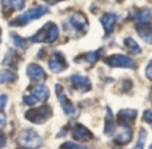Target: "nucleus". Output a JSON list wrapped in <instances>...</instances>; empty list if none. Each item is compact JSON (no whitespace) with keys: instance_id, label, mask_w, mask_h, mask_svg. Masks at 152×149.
Returning <instances> with one entry per match:
<instances>
[{"instance_id":"obj_27","label":"nucleus","mask_w":152,"mask_h":149,"mask_svg":"<svg viewBox=\"0 0 152 149\" xmlns=\"http://www.w3.org/2000/svg\"><path fill=\"white\" fill-rule=\"evenodd\" d=\"M61 149H87L84 147H80V145H76L74 142H64L61 145Z\"/></svg>"},{"instance_id":"obj_25","label":"nucleus","mask_w":152,"mask_h":149,"mask_svg":"<svg viewBox=\"0 0 152 149\" xmlns=\"http://www.w3.org/2000/svg\"><path fill=\"white\" fill-rule=\"evenodd\" d=\"M145 137H147V132L145 129H140L139 131V137H137V142L135 145L134 149H144V142H145Z\"/></svg>"},{"instance_id":"obj_9","label":"nucleus","mask_w":152,"mask_h":149,"mask_svg":"<svg viewBox=\"0 0 152 149\" xmlns=\"http://www.w3.org/2000/svg\"><path fill=\"white\" fill-rule=\"evenodd\" d=\"M132 139V131L129 126L121 125L118 131H115V134H113V142L118 145H126L131 141Z\"/></svg>"},{"instance_id":"obj_19","label":"nucleus","mask_w":152,"mask_h":149,"mask_svg":"<svg viewBox=\"0 0 152 149\" xmlns=\"http://www.w3.org/2000/svg\"><path fill=\"white\" fill-rule=\"evenodd\" d=\"M134 20L136 21L137 24H150V20H151V13L147 8H142L140 11H137L134 16Z\"/></svg>"},{"instance_id":"obj_37","label":"nucleus","mask_w":152,"mask_h":149,"mask_svg":"<svg viewBox=\"0 0 152 149\" xmlns=\"http://www.w3.org/2000/svg\"><path fill=\"white\" fill-rule=\"evenodd\" d=\"M118 1H121V0H118Z\"/></svg>"},{"instance_id":"obj_36","label":"nucleus","mask_w":152,"mask_h":149,"mask_svg":"<svg viewBox=\"0 0 152 149\" xmlns=\"http://www.w3.org/2000/svg\"><path fill=\"white\" fill-rule=\"evenodd\" d=\"M150 149H152V145H151V147H150Z\"/></svg>"},{"instance_id":"obj_10","label":"nucleus","mask_w":152,"mask_h":149,"mask_svg":"<svg viewBox=\"0 0 152 149\" xmlns=\"http://www.w3.org/2000/svg\"><path fill=\"white\" fill-rule=\"evenodd\" d=\"M137 116V110L136 109H120L118 113V123L120 125H126V126H129L132 123L135 121Z\"/></svg>"},{"instance_id":"obj_13","label":"nucleus","mask_w":152,"mask_h":149,"mask_svg":"<svg viewBox=\"0 0 152 149\" xmlns=\"http://www.w3.org/2000/svg\"><path fill=\"white\" fill-rule=\"evenodd\" d=\"M27 75H28V77L34 81H43V80H45V77H47L44 69H43L40 65L34 64V63L29 64V65L27 67Z\"/></svg>"},{"instance_id":"obj_18","label":"nucleus","mask_w":152,"mask_h":149,"mask_svg":"<svg viewBox=\"0 0 152 149\" xmlns=\"http://www.w3.org/2000/svg\"><path fill=\"white\" fill-rule=\"evenodd\" d=\"M19 61H20V57H19L18 52L13 51V49H10L8 51V53L5 55L4 60H3V64H4V65L13 67V68H18Z\"/></svg>"},{"instance_id":"obj_16","label":"nucleus","mask_w":152,"mask_h":149,"mask_svg":"<svg viewBox=\"0 0 152 149\" xmlns=\"http://www.w3.org/2000/svg\"><path fill=\"white\" fill-rule=\"evenodd\" d=\"M31 94L37 100V102H43L50 97V91L45 85H35L31 88Z\"/></svg>"},{"instance_id":"obj_31","label":"nucleus","mask_w":152,"mask_h":149,"mask_svg":"<svg viewBox=\"0 0 152 149\" xmlns=\"http://www.w3.org/2000/svg\"><path fill=\"white\" fill-rule=\"evenodd\" d=\"M5 125V115L3 110H0V129Z\"/></svg>"},{"instance_id":"obj_29","label":"nucleus","mask_w":152,"mask_h":149,"mask_svg":"<svg viewBox=\"0 0 152 149\" xmlns=\"http://www.w3.org/2000/svg\"><path fill=\"white\" fill-rule=\"evenodd\" d=\"M145 76H147L150 80H152V61L148 63L147 68H145Z\"/></svg>"},{"instance_id":"obj_1","label":"nucleus","mask_w":152,"mask_h":149,"mask_svg":"<svg viewBox=\"0 0 152 149\" xmlns=\"http://www.w3.org/2000/svg\"><path fill=\"white\" fill-rule=\"evenodd\" d=\"M59 37V28L55 23L48 21L42 27L39 32L31 36L28 39L29 43H45V44H52L53 41H56V39Z\"/></svg>"},{"instance_id":"obj_5","label":"nucleus","mask_w":152,"mask_h":149,"mask_svg":"<svg viewBox=\"0 0 152 149\" xmlns=\"http://www.w3.org/2000/svg\"><path fill=\"white\" fill-rule=\"evenodd\" d=\"M52 108L50 105H42L37 108H31L26 112V118L34 124H44L52 117Z\"/></svg>"},{"instance_id":"obj_32","label":"nucleus","mask_w":152,"mask_h":149,"mask_svg":"<svg viewBox=\"0 0 152 149\" xmlns=\"http://www.w3.org/2000/svg\"><path fill=\"white\" fill-rule=\"evenodd\" d=\"M5 144H7V139H5L4 134L0 133V148H4Z\"/></svg>"},{"instance_id":"obj_33","label":"nucleus","mask_w":152,"mask_h":149,"mask_svg":"<svg viewBox=\"0 0 152 149\" xmlns=\"http://www.w3.org/2000/svg\"><path fill=\"white\" fill-rule=\"evenodd\" d=\"M45 3H48L50 5H53V4H56V3H59V1H63V0H44Z\"/></svg>"},{"instance_id":"obj_6","label":"nucleus","mask_w":152,"mask_h":149,"mask_svg":"<svg viewBox=\"0 0 152 149\" xmlns=\"http://www.w3.org/2000/svg\"><path fill=\"white\" fill-rule=\"evenodd\" d=\"M105 64H108L110 67L113 68H129L134 69L135 67V61L131 57L126 55H120V53H116V55H111L105 59Z\"/></svg>"},{"instance_id":"obj_34","label":"nucleus","mask_w":152,"mask_h":149,"mask_svg":"<svg viewBox=\"0 0 152 149\" xmlns=\"http://www.w3.org/2000/svg\"><path fill=\"white\" fill-rule=\"evenodd\" d=\"M150 100H151V102H152V89H151V92H150Z\"/></svg>"},{"instance_id":"obj_14","label":"nucleus","mask_w":152,"mask_h":149,"mask_svg":"<svg viewBox=\"0 0 152 149\" xmlns=\"http://www.w3.org/2000/svg\"><path fill=\"white\" fill-rule=\"evenodd\" d=\"M116 15L115 13H105V15L102 16V19H100V23H102L103 28H104V32L105 35H111L113 31V28H115V24H116Z\"/></svg>"},{"instance_id":"obj_8","label":"nucleus","mask_w":152,"mask_h":149,"mask_svg":"<svg viewBox=\"0 0 152 149\" xmlns=\"http://www.w3.org/2000/svg\"><path fill=\"white\" fill-rule=\"evenodd\" d=\"M48 67L52 72L59 73V72H63L67 68V60L64 57V55L61 52H53L50 56V60H48Z\"/></svg>"},{"instance_id":"obj_3","label":"nucleus","mask_w":152,"mask_h":149,"mask_svg":"<svg viewBox=\"0 0 152 149\" xmlns=\"http://www.w3.org/2000/svg\"><path fill=\"white\" fill-rule=\"evenodd\" d=\"M47 12H48V7H45V5H37V7L31 8V9H28L27 12H24V13H21L20 16H18L16 19H13L10 24L11 25L23 27V25H26V24L31 23V21L35 20V19L42 17V16L45 15Z\"/></svg>"},{"instance_id":"obj_15","label":"nucleus","mask_w":152,"mask_h":149,"mask_svg":"<svg viewBox=\"0 0 152 149\" xmlns=\"http://www.w3.org/2000/svg\"><path fill=\"white\" fill-rule=\"evenodd\" d=\"M24 4H26V0H1V7L4 13L23 9Z\"/></svg>"},{"instance_id":"obj_4","label":"nucleus","mask_w":152,"mask_h":149,"mask_svg":"<svg viewBox=\"0 0 152 149\" xmlns=\"http://www.w3.org/2000/svg\"><path fill=\"white\" fill-rule=\"evenodd\" d=\"M18 144L24 149H36L42 147L43 140L34 129H23L18 136Z\"/></svg>"},{"instance_id":"obj_7","label":"nucleus","mask_w":152,"mask_h":149,"mask_svg":"<svg viewBox=\"0 0 152 149\" xmlns=\"http://www.w3.org/2000/svg\"><path fill=\"white\" fill-rule=\"evenodd\" d=\"M56 94H58V100L60 101L64 113H66L67 116H69V117H74L76 115V109L74 105H72V102L68 100V97L66 96V92H64L63 86L59 85V84L56 85Z\"/></svg>"},{"instance_id":"obj_30","label":"nucleus","mask_w":152,"mask_h":149,"mask_svg":"<svg viewBox=\"0 0 152 149\" xmlns=\"http://www.w3.org/2000/svg\"><path fill=\"white\" fill-rule=\"evenodd\" d=\"M7 96L5 94H0V110L1 109H4V107H5V104H7Z\"/></svg>"},{"instance_id":"obj_28","label":"nucleus","mask_w":152,"mask_h":149,"mask_svg":"<svg viewBox=\"0 0 152 149\" xmlns=\"http://www.w3.org/2000/svg\"><path fill=\"white\" fill-rule=\"evenodd\" d=\"M143 118H144L145 121H148V123H152V109L145 110V112L143 113Z\"/></svg>"},{"instance_id":"obj_17","label":"nucleus","mask_w":152,"mask_h":149,"mask_svg":"<svg viewBox=\"0 0 152 149\" xmlns=\"http://www.w3.org/2000/svg\"><path fill=\"white\" fill-rule=\"evenodd\" d=\"M136 31L139 36L148 44H152V25L151 24H136Z\"/></svg>"},{"instance_id":"obj_12","label":"nucleus","mask_w":152,"mask_h":149,"mask_svg":"<svg viewBox=\"0 0 152 149\" xmlns=\"http://www.w3.org/2000/svg\"><path fill=\"white\" fill-rule=\"evenodd\" d=\"M94 134L91 133V131L86 128L84 125H80V124H76V125L72 128V137L77 141H88V140L92 139Z\"/></svg>"},{"instance_id":"obj_21","label":"nucleus","mask_w":152,"mask_h":149,"mask_svg":"<svg viewBox=\"0 0 152 149\" xmlns=\"http://www.w3.org/2000/svg\"><path fill=\"white\" fill-rule=\"evenodd\" d=\"M124 45H126L127 49H128L131 53H134V55H139V53L142 52V48L139 47V44H137L132 37H126V40H124Z\"/></svg>"},{"instance_id":"obj_20","label":"nucleus","mask_w":152,"mask_h":149,"mask_svg":"<svg viewBox=\"0 0 152 149\" xmlns=\"http://www.w3.org/2000/svg\"><path fill=\"white\" fill-rule=\"evenodd\" d=\"M115 121H113V115L110 108H107V116H105V125H104V134L110 136L115 132Z\"/></svg>"},{"instance_id":"obj_26","label":"nucleus","mask_w":152,"mask_h":149,"mask_svg":"<svg viewBox=\"0 0 152 149\" xmlns=\"http://www.w3.org/2000/svg\"><path fill=\"white\" fill-rule=\"evenodd\" d=\"M23 101H24V104H27V105H29V107H34L35 104H37V100L35 99L34 96H32L31 93H28V94H26V96L23 97Z\"/></svg>"},{"instance_id":"obj_22","label":"nucleus","mask_w":152,"mask_h":149,"mask_svg":"<svg viewBox=\"0 0 152 149\" xmlns=\"http://www.w3.org/2000/svg\"><path fill=\"white\" fill-rule=\"evenodd\" d=\"M103 51H104V49H102V48H100V49H97V51L88 52L86 56H84V60H86L88 64H91V65H92V64H95L97 60H99V57H100V55L103 53Z\"/></svg>"},{"instance_id":"obj_35","label":"nucleus","mask_w":152,"mask_h":149,"mask_svg":"<svg viewBox=\"0 0 152 149\" xmlns=\"http://www.w3.org/2000/svg\"><path fill=\"white\" fill-rule=\"evenodd\" d=\"M0 41H1V28H0Z\"/></svg>"},{"instance_id":"obj_23","label":"nucleus","mask_w":152,"mask_h":149,"mask_svg":"<svg viewBox=\"0 0 152 149\" xmlns=\"http://www.w3.org/2000/svg\"><path fill=\"white\" fill-rule=\"evenodd\" d=\"M11 39H12V41H13V44H15L16 48H21V49H26L27 48V40L23 39V37H20L18 33L11 32Z\"/></svg>"},{"instance_id":"obj_11","label":"nucleus","mask_w":152,"mask_h":149,"mask_svg":"<svg viewBox=\"0 0 152 149\" xmlns=\"http://www.w3.org/2000/svg\"><path fill=\"white\" fill-rule=\"evenodd\" d=\"M69 81L72 83L75 89H77L79 92H87L91 89V80L86 76L81 75H72L69 77Z\"/></svg>"},{"instance_id":"obj_24","label":"nucleus","mask_w":152,"mask_h":149,"mask_svg":"<svg viewBox=\"0 0 152 149\" xmlns=\"http://www.w3.org/2000/svg\"><path fill=\"white\" fill-rule=\"evenodd\" d=\"M16 80V75L10 71H0V83H13Z\"/></svg>"},{"instance_id":"obj_2","label":"nucleus","mask_w":152,"mask_h":149,"mask_svg":"<svg viewBox=\"0 0 152 149\" xmlns=\"http://www.w3.org/2000/svg\"><path fill=\"white\" fill-rule=\"evenodd\" d=\"M64 29L68 33H71L74 37H77L80 35L86 33L88 29V20H87L86 15L81 12H76L68 20L64 23Z\"/></svg>"}]
</instances>
